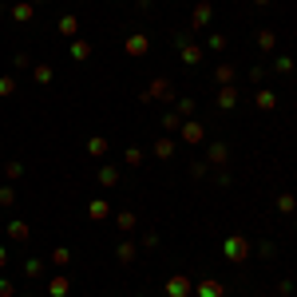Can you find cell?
<instances>
[{"label": "cell", "instance_id": "cell-1", "mask_svg": "<svg viewBox=\"0 0 297 297\" xmlns=\"http://www.w3.org/2000/svg\"><path fill=\"white\" fill-rule=\"evenodd\" d=\"M246 254H250V242H246V238H238V234H234V238H226V258H230V262H242Z\"/></svg>", "mask_w": 297, "mask_h": 297}, {"label": "cell", "instance_id": "cell-2", "mask_svg": "<svg viewBox=\"0 0 297 297\" xmlns=\"http://www.w3.org/2000/svg\"><path fill=\"white\" fill-rule=\"evenodd\" d=\"M166 294L170 297H186L190 294V282H186V278H170V282H166Z\"/></svg>", "mask_w": 297, "mask_h": 297}, {"label": "cell", "instance_id": "cell-3", "mask_svg": "<svg viewBox=\"0 0 297 297\" xmlns=\"http://www.w3.org/2000/svg\"><path fill=\"white\" fill-rule=\"evenodd\" d=\"M147 96H150V99H170V84H166V80H154Z\"/></svg>", "mask_w": 297, "mask_h": 297}, {"label": "cell", "instance_id": "cell-4", "mask_svg": "<svg viewBox=\"0 0 297 297\" xmlns=\"http://www.w3.org/2000/svg\"><path fill=\"white\" fill-rule=\"evenodd\" d=\"M127 52H131V56H143V52H147V40H143V36H131V40H127Z\"/></svg>", "mask_w": 297, "mask_h": 297}, {"label": "cell", "instance_id": "cell-5", "mask_svg": "<svg viewBox=\"0 0 297 297\" xmlns=\"http://www.w3.org/2000/svg\"><path fill=\"white\" fill-rule=\"evenodd\" d=\"M182 139H186V143H198V139H202V127H198V123H186V127H182Z\"/></svg>", "mask_w": 297, "mask_h": 297}, {"label": "cell", "instance_id": "cell-6", "mask_svg": "<svg viewBox=\"0 0 297 297\" xmlns=\"http://www.w3.org/2000/svg\"><path fill=\"white\" fill-rule=\"evenodd\" d=\"M56 28H60V36H76V16H64Z\"/></svg>", "mask_w": 297, "mask_h": 297}, {"label": "cell", "instance_id": "cell-7", "mask_svg": "<svg viewBox=\"0 0 297 297\" xmlns=\"http://www.w3.org/2000/svg\"><path fill=\"white\" fill-rule=\"evenodd\" d=\"M88 40H76V44H72V60H88Z\"/></svg>", "mask_w": 297, "mask_h": 297}, {"label": "cell", "instance_id": "cell-8", "mask_svg": "<svg viewBox=\"0 0 297 297\" xmlns=\"http://www.w3.org/2000/svg\"><path fill=\"white\" fill-rule=\"evenodd\" d=\"M154 154H158V158H170V154H174V143H170V139H162V143H154Z\"/></svg>", "mask_w": 297, "mask_h": 297}, {"label": "cell", "instance_id": "cell-9", "mask_svg": "<svg viewBox=\"0 0 297 297\" xmlns=\"http://www.w3.org/2000/svg\"><path fill=\"white\" fill-rule=\"evenodd\" d=\"M202 60V48H182V64L190 68V64H198Z\"/></svg>", "mask_w": 297, "mask_h": 297}, {"label": "cell", "instance_id": "cell-10", "mask_svg": "<svg viewBox=\"0 0 297 297\" xmlns=\"http://www.w3.org/2000/svg\"><path fill=\"white\" fill-rule=\"evenodd\" d=\"M88 150H92V154H107V139H88Z\"/></svg>", "mask_w": 297, "mask_h": 297}, {"label": "cell", "instance_id": "cell-11", "mask_svg": "<svg viewBox=\"0 0 297 297\" xmlns=\"http://www.w3.org/2000/svg\"><path fill=\"white\" fill-rule=\"evenodd\" d=\"M68 290H72V286H68V278H56V282H52V297H64Z\"/></svg>", "mask_w": 297, "mask_h": 297}, {"label": "cell", "instance_id": "cell-12", "mask_svg": "<svg viewBox=\"0 0 297 297\" xmlns=\"http://www.w3.org/2000/svg\"><path fill=\"white\" fill-rule=\"evenodd\" d=\"M234 99H238V92H234V88H226V92L218 96V107H234Z\"/></svg>", "mask_w": 297, "mask_h": 297}, {"label": "cell", "instance_id": "cell-13", "mask_svg": "<svg viewBox=\"0 0 297 297\" xmlns=\"http://www.w3.org/2000/svg\"><path fill=\"white\" fill-rule=\"evenodd\" d=\"M115 178H119V170H115V166H107V170L99 174V182H103V186H115Z\"/></svg>", "mask_w": 297, "mask_h": 297}, {"label": "cell", "instance_id": "cell-14", "mask_svg": "<svg viewBox=\"0 0 297 297\" xmlns=\"http://www.w3.org/2000/svg\"><path fill=\"white\" fill-rule=\"evenodd\" d=\"M206 20H210V8H206V4H198V12H194V28H202Z\"/></svg>", "mask_w": 297, "mask_h": 297}, {"label": "cell", "instance_id": "cell-15", "mask_svg": "<svg viewBox=\"0 0 297 297\" xmlns=\"http://www.w3.org/2000/svg\"><path fill=\"white\" fill-rule=\"evenodd\" d=\"M274 103H278V99H274V92H258V107H266V111H270Z\"/></svg>", "mask_w": 297, "mask_h": 297}, {"label": "cell", "instance_id": "cell-16", "mask_svg": "<svg viewBox=\"0 0 297 297\" xmlns=\"http://www.w3.org/2000/svg\"><path fill=\"white\" fill-rule=\"evenodd\" d=\"M218 294H222L218 282H202V297H218Z\"/></svg>", "mask_w": 297, "mask_h": 297}, {"label": "cell", "instance_id": "cell-17", "mask_svg": "<svg viewBox=\"0 0 297 297\" xmlns=\"http://www.w3.org/2000/svg\"><path fill=\"white\" fill-rule=\"evenodd\" d=\"M12 238H16V242H24V238H28V226H24V222H16V226H12Z\"/></svg>", "mask_w": 297, "mask_h": 297}, {"label": "cell", "instance_id": "cell-18", "mask_svg": "<svg viewBox=\"0 0 297 297\" xmlns=\"http://www.w3.org/2000/svg\"><path fill=\"white\" fill-rule=\"evenodd\" d=\"M210 162H226V147H210Z\"/></svg>", "mask_w": 297, "mask_h": 297}, {"label": "cell", "instance_id": "cell-19", "mask_svg": "<svg viewBox=\"0 0 297 297\" xmlns=\"http://www.w3.org/2000/svg\"><path fill=\"white\" fill-rule=\"evenodd\" d=\"M92 218H107V202H92Z\"/></svg>", "mask_w": 297, "mask_h": 297}, {"label": "cell", "instance_id": "cell-20", "mask_svg": "<svg viewBox=\"0 0 297 297\" xmlns=\"http://www.w3.org/2000/svg\"><path fill=\"white\" fill-rule=\"evenodd\" d=\"M131 258H135V246H131V242H127V246H119V262H131Z\"/></svg>", "mask_w": 297, "mask_h": 297}, {"label": "cell", "instance_id": "cell-21", "mask_svg": "<svg viewBox=\"0 0 297 297\" xmlns=\"http://www.w3.org/2000/svg\"><path fill=\"white\" fill-rule=\"evenodd\" d=\"M12 16H16V20H28V16H32V4H20V8L12 12Z\"/></svg>", "mask_w": 297, "mask_h": 297}, {"label": "cell", "instance_id": "cell-22", "mask_svg": "<svg viewBox=\"0 0 297 297\" xmlns=\"http://www.w3.org/2000/svg\"><path fill=\"white\" fill-rule=\"evenodd\" d=\"M12 92H16V84H12L8 76H4V80H0V96H12Z\"/></svg>", "mask_w": 297, "mask_h": 297}, {"label": "cell", "instance_id": "cell-23", "mask_svg": "<svg viewBox=\"0 0 297 297\" xmlns=\"http://www.w3.org/2000/svg\"><path fill=\"white\" fill-rule=\"evenodd\" d=\"M258 44H262V48L270 52V48H274V32H262V36H258Z\"/></svg>", "mask_w": 297, "mask_h": 297}, {"label": "cell", "instance_id": "cell-24", "mask_svg": "<svg viewBox=\"0 0 297 297\" xmlns=\"http://www.w3.org/2000/svg\"><path fill=\"white\" fill-rule=\"evenodd\" d=\"M278 210H286V214H290V210H294V198L282 194V198H278Z\"/></svg>", "mask_w": 297, "mask_h": 297}, {"label": "cell", "instance_id": "cell-25", "mask_svg": "<svg viewBox=\"0 0 297 297\" xmlns=\"http://www.w3.org/2000/svg\"><path fill=\"white\" fill-rule=\"evenodd\" d=\"M4 258H8V254H4V250H0V266H4Z\"/></svg>", "mask_w": 297, "mask_h": 297}, {"label": "cell", "instance_id": "cell-26", "mask_svg": "<svg viewBox=\"0 0 297 297\" xmlns=\"http://www.w3.org/2000/svg\"><path fill=\"white\" fill-rule=\"evenodd\" d=\"M258 4H270V0H258Z\"/></svg>", "mask_w": 297, "mask_h": 297}, {"label": "cell", "instance_id": "cell-27", "mask_svg": "<svg viewBox=\"0 0 297 297\" xmlns=\"http://www.w3.org/2000/svg\"><path fill=\"white\" fill-rule=\"evenodd\" d=\"M36 4H40V0H36Z\"/></svg>", "mask_w": 297, "mask_h": 297}]
</instances>
